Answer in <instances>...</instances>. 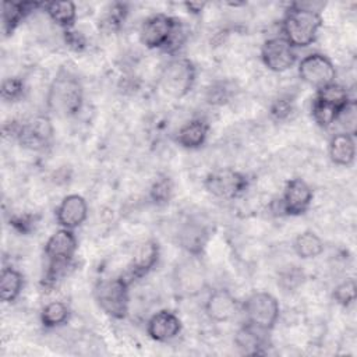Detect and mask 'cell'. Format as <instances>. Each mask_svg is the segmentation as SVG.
Wrapping results in <instances>:
<instances>
[{
  "mask_svg": "<svg viewBox=\"0 0 357 357\" xmlns=\"http://www.w3.org/2000/svg\"><path fill=\"white\" fill-rule=\"evenodd\" d=\"M250 178L243 172L225 167L206 174L204 180L205 190L219 199H234L247 191Z\"/></svg>",
  "mask_w": 357,
  "mask_h": 357,
  "instance_id": "cell-7",
  "label": "cell"
},
{
  "mask_svg": "<svg viewBox=\"0 0 357 357\" xmlns=\"http://www.w3.org/2000/svg\"><path fill=\"white\" fill-rule=\"evenodd\" d=\"M231 95V89L226 82H218L208 88L206 91V102L211 105H225L229 102Z\"/></svg>",
  "mask_w": 357,
  "mask_h": 357,
  "instance_id": "cell-35",
  "label": "cell"
},
{
  "mask_svg": "<svg viewBox=\"0 0 357 357\" xmlns=\"http://www.w3.org/2000/svg\"><path fill=\"white\" fill-rule=\"evenodd\" d=\"M126 15H127V4L113 3L109 7L107 13L105 14L102 24L109 29H117L121 25V22H124Z\"/></svg>",
  "mask_w": 357,
  "mask_h": 357,
  "instance_id": "cell-33",
  "label": "cell"
},
{
  "mask_svg": "<svg viewBox=\"0 0 357 357\" xmlns=\"http://www.w3.org/2000/svg\"><path fill=\"white\" fill-rule=\"evenodd\" d=\"M43 3L33 1H4L1 8L3 18V32L4 35H11L20 22L36 7H42Z\"/></svg>",
  "mask_w": 357,
  "mask_h": 357,
  "instance_id": "cell-22",
  "label": "cell"
},
{
  "mask_svg": "<svg viewBox=\"0 0 357 357\" xmlns=\"http://www.w3.org/2000/svg\"><path fill=\"white\" fill-rule=\"evenodd\" d=\"M244 312L245 322L271 332L280 314V307L275 296L268 291H255L250 294L240 307Z\"/></svg>",
  "mask_w": 357,
  "mask_h": 357,
  "instance_id": "cell-6",
  "label": "cell"
},
{
  "mask_svg": "<svg viewBox=\"0 0 357 357\" xmlns=\"http://www.w3.org/2000/svg\"><path fill=\"white\" fill-rule=\"evenodd\" d=\"M268 333L269 332L264 329L244 322V325L236 332L234 344L243 354L247 356L265 354V347L268 346Z\"/></svg>",
  "mask_w": 357,
  "mask_h": 357,
  "instance_id": "cell-19",
  "label": "cell"
},
{
  "mask_svg": "<svg viewBox=\"0 0 357 357\" xmlns=\"http://www.w3.org/2000/svg\"><path fill=\"white\" fill-rule=\"evenodd\" d=\"M46 103L59 117L77 116L84 103V86L79 78L70 70L60 68L49 85Z\"/></svg>",
  "mask_w": 357,
  "mask_h": 357,
  "instance_id": "cell-1",
  "label": "cell"
},
{
  "mask_svg": "<svg viewBox=\"0 0 357 357\" xmlns=\"http://www.w3.org/2000/svg\"><path fill=\"white\" fill-rule=\"evenodd\" d=\"M199 257H190L176 265L173 271L174 290L184 297H194L199 294L205 284V271L198 259Z\"/></svg>",
  "mask_w": 357,
  "mask_h": 357,
  "instance_id": "cell-8",
  "label": "cell"
},
{
  "mask_svg": "<svg viewBox=\"0 0 357 357\" xmlns=\"http://www.w3.org/2000/svg\"><path fill=\"white\" fill-rule=\"evenodd\" d=\"M335 123H340L344 128L343 132L356 135V126H357V114H356V102L351 99L339 113Z\"/></svg>",
  "mask_w": 357,
  "mask_h": 357,
  "instance_id": "cell-32",
  "label": "cell"
},
{
  "mask_svg": "<svg viewBox=\"0 0 357 357\" xmlns=\"http://www.w3.org/2000/svg\"><path fill=\"white\" fill-rule=\"evenodd\" d=\"M293 109H294V100L289 96H280L272 102L269 107V114L276 121H282V120H286L293 113Z\"/></svg>",
  "mask_w": 357,
  "mask_h": 357,
  "instance_id": "cell-34",
  "label": "cell"
},
{
  "mask_svg": "<svg viewBox=\"0 0 357 357\" xmlns=\"http://www.w3.org/2000/svg\"><path fill=\"white\" fill-rule=\"evenodd\" d=\"M324 248L325 245L322 238L311 230H305L297 234L293 241V250L301 259L317 258L324 252Z\"/></svg>",
  "mask_w": 357,
  "mask_h": 357,
  "instance_id": "cell-24",
  "label": "cell"
},
{
  "mask_svg": "<svg viewBox=\"0 0 357 357\" xmlns=\"http://www.w3.org/2000/svg\"><path fill=\"white\" fill-rule=\"evenodd\" d=\"M130 284L124 276L99 280L95 284L93 296L100 310L112 318H126L130 307Z\"/></svg>",
  "mask_w": 357,
  "mask_h": 357,
  "instance_id": "cell-5",
  "label": "cell"
},
{
  "mask_svg": "<svg viewBox=\"0 0 357 357\" xmlns=\"http://www.w3.org/2000/svg\"><path fill=\"white\" fill-rule=\"evenodd\" d=\"M197 81V67L187 57H173L159 75V86L167 96L181 99L187 96Z\"/></svg>",
  "mask_w": 357,
  "mask_h": 357,
  "instance_id": "cell-4",
  "label": "cell"
},
{
  "mask_svg": "<svg viewBox=\"0 0 357 357\" xmlns=\"http://www.w3.org/2000/svg\"><path fill=\"white\" fill-rule=\"evenodd\" d=\"M298 77L305 84L319 89L336 82V67L328 56L322 53H310L298 63Z\"/></svg>",
  "mask_w": 357,
  "mask_h": 357,
  "instance_id": "cell-9",
  "label": "cell"
},
{
  "mask_svg": "<svg viewBox=\"0 0 357 357\" xmlns=\"http://www.w3.org/2000/svg\"><path fill=\"white\" fill-rule=\"evenodd\" d=\"M173 194V181L167 174L158 176L149 188V198L155 205L169 204Z\"/></svg>",
  "mask_w": 357,
  "mask_h": 357,
  "instance_id": "cell-29",
  "label": "cell"
},
{
  "mask_svg": "<svg viewBox=\"0 0 357 357\" xmlns=\"http://www.w3.org/2000/svg\"><path fill=\"white\" fill-rule=\"evenodd\" d=\"M333 300L343 305V307H349L350 304L354 303L356 300V280L353 278L343 280L342 283H339L332 293Z\"/></svg>",
  "mask_w": 357,
  "mask_h": 357,
  "instance_id": "cell-30",
  "label": "cell"
},
{
  "mask_svg": "<svg viewBox=\"0 0 357 357\" xmlns=\"http://www.w3.org/2000/svg\"><path fill=\"white\" fill-rule=\"evenodd\" d=\"M0 92H1V98L6 102H17L24 96V92H25L24 81L17 77L6 78L1 84Z\"/></svg>",
  "mask_w": 357,
  "mask_h": 357,
  "instance_id": "cell-31",
  "label": "cell"
},
{
  "mask_svg": "<svg viewBox=\"0 0 357 357\" xmlns=\"http://www.w3.org/2000/svg\"><path fill=\"white\" fill-rule=\"evenodd\" d=\"M24 289V275L11 266H4L0 276V294L4 303H13Z\"/></svg>",
  "mask_w": 357,
  "mask_h": 357,
  "instance_id": "cell-25",
  "label": "cell"
},
{
  "mask_svg": "<svg viewBox=\"0 0 357 357\" xmlns=\"http://www.w3.org/2000/svg\"><path fill=\"white\" fill-rule=\"evenodd\" d=\"M160 247L156 240H146L134 252L127 273L123 275L130 283L146 276L159 262Z\"/></svg>",
  "mask_w": 357,
  "mask_h": 357,
  "instance_id": "cell-14",
  "label": "cell"
},
{
  "mask_svg": "<svg viewBox=\"0 0 357 357\" xmlns=\"http://www.w3.org/2000/svg\"><path fill=\"white\" fill-rule=\"evenodd\" d=\"M312 197L314 192L305 180L300 177L290 178L284 184L280 209L287 216H300L311 206Z\"/></svg>",
  "mask_w": 357,
  "mask_h": 357,
  "instance_id": "cell-12",
  "label": "cell"
},
{
  "mask_svg": "<svg viewBox=\"0 0 357 357\" xmlns=\"http://www.w3.org/2000/svg\"><path fill=\"white\" fill-rule=\"evenodd\" d=\"M322 26L319 11L301 4L291 3L284 11L282 20V32L294 47H307L312 45Z\"/></svg>",
  "mask_w": 357,
  "mask_h": 357,
  "instance_id": "cell-2",
  "label": "cell"
},
{
  "mask_svg": "<svg viewBox=\"0 0 357 357\" xmlns=\"http://www.w3.org/2000/svg\"><path fill=\"white\" fill-rule=\"evenodd\" d=\"M49 18L64 31L73 29L77 20V7L73 1H49L43 3Z\"/></svg>",
  "mask_w": 357,
  "mask_h": 357,
  "instance_id": "cell-23",
  "label": "cell"
},
{
  "mask_svg": "<svg viewBox=\"0 0 357 357\" xmlns=\"http://www.w3.org/2000/svg\"><path fill=\"white\" fill-rule=\"evenodd\" d=\"M329 159L337 166H351L356 159L354 135L337 132L331 137L328 145Z\"/></svg>",
  "mask_w": 357,
  "mask_h": 357,
  "instance_id": "cell-21",
  "label": "cell"
},
{
  "mask_svg": "<svg viewBox=\"0 0 357 357\" xmlns=\"http://www.w3.org/2000/svg\"><path fill=\"white\" fill-rule=\"evenodd\" d=\"M64 40L68 45V47H71L73 50H82L86 46V39L85 36L75 29H68L64 31Z\"/></svg>",
  "mask_w": 357,
  "mask_h": 357,
  "instance_id": "cell-37",
  "label": "cell"
},
{
  "mask_svg": "<svg viewBox=\"0 0 357 357\" xmlns=\"http://www.w3.org/2000/svg\"><path fill=\"white\" fill-rule=\"evenodd\" d=\"M178 18L167 14H153L148 17L139 29V40L148 49H165L173 31L178 24Z\"/></svg>",
  "mask_w": 357,
  "mask_h": 357,
  "instance_id": "cell-10",
  "label": "cell"
},
{
  "mask_svg": "<svg viewBox=\"0 0 357 357\" xmlns=\"http://www.w3.org/2000/svg\"><path fill=\"white\" fill-rule=\"evenodd\" d=\"M70 318V308L63 301H52L40 311V322L45 328H57L64 325Z\"/></svg>",
  "mask_w": 357,
  "mask_h": 357,
  "instance_id": "cell-26",
  "label": "cell"
},
{
  "mask_svg": "<svg viewBox=\"0 0 357 357\" xmlns=\"http://www.w3.org/2000/svg\"><path fill=\"white\" fill-rule=\"evenodd\" d=\"M261 60L273 73L287 71L297 60L296 47L283 36L269 38L262 43Z\"/></svg>",
  "mask_w": 357,
  "mask_h": 357,
  "instance_id": "cell-11",
  "label": "cell"
},
{
  "mask_svg": "<svg viewBox=\"0 0 357 357\" xmlns=\"http://www.w3.org/2000/svg\"><path fill=\"white\" fill-rule=\"evenodd\" d=\"M15 137L24 146L43 148L52 138L53 127L50 120L45 116H38L24 124L13 123L10 127V135Z\"/></svg>",
  "mask_w": 357,
  "mask_h": 357,
  "instance_id": "cell-13",
  "label": "cell"
},
{
  "mask_svg": "<svg viewBox=\"0 0 357 357\" xmlns=\"http://www.w3.org/2000/svg\"><path fill=\"white\" fill-rule=\"evenodd\" d=\"M209 123L205 119L197 117L184 123L174 135V141L185 149L201 148L208 138Z\"/></svg>",
  "mask_w": 357,
  "mask_h": 357,
  "instance_id": "cell-20",
  "label": "cell"
},
{
  "mask_svg": "<svg viewBox=\"0 0 357 357\" xmlns=\"http://www.w3.org/2000/svg\"><path fill=\"white\" fill-rule=\"evenodd\" d=\"M184 6L187 7L188 13H191V14H199V13L204 10L205 3H185Z\"/></svg>",
  "mask_w": 357,
  "mask_h": 357,
  "instance_id": "cell-38",
  "label": "cell"
},
{
  "mask_svg": "<svg viewBox=\"0 0 357 357\" xmlns=\"http://www.w3.org/2000/svg\"><path fill=\"white\" fill-rule=\"evenodd\" d=\"M240 303L227 289H215L206 298L205 312L215 322H227L236 317Z\"/></svg>",
  "mask_w": 357,
  "mask_h": 357,
  "instance_id": "cell-17",
  "label": "cell"
},
{
  "mask_svg": "<svg viewBox=\"0 0 357 357\" xmlns=\"http://www.w3.org/2000/svg\"><path fill=\"white\" fill-rule=\"evenodd\" d=\"M342 109H337L332 105H328L317 98L312 99L311 105V116L314 121L321 127V128H329L331 126L335 124L339 113Z\"/></svg>",
  "mask_w": 357,
  "mask_h": 357,
  "instance_id": "cell-28",
  "label": "cell"
},
{
  "mask_svg": "<svg viewBox=\"0 0 357 357\" xmlns=\"http://www.w3.org/2000/svg\"><path fill=\"white\" fill-rule=\"evenodd\" d=\"M211 237V230L209 227L197 220V219H190L181 225L178 229L177 234V241L180 247L187 251L192 257H201L204 252L208 240Z\"/></svg>",
  "mask_w": 357,
  "mask_h": 357,
  "instance_id": "cell-16",
  "label": "cell"
},
{
  "mask_svg": "<svg viewBox=\"0 0 357 357\" xmlns=\"http://www.w3.org/2000/svg\"><path fill=\"white\" fill-rule=\"evenodd\" d=\"M181 319L170 310L155 312L146 322V333L155 342H169L181 332Z\"/></svg>",
  "mask_w": 357,
  "mask_h": 357,
  "instance_id": "cell-18",
  "label": "cell"
},
{
  "mask_svg": "<svg viewBox=\"0 0 357 357\" xmlns=\"http://www.w3.org/2000/svg\"><path fill=\"white\" fill-rule=\"evenodd\" d=\"M88 218L86 199L79 194L66 195L56 208V220L60 227L74 230Z\"/></svg>",
  "mask_w": 357,
  "mask_h": 357,
  "instance_id": "cell-15",
  "label": "cell"
},
{
  "mask_svg": "<svg viewBox=\"0 0 357 357\" xmlns=\"http://www.w3.org/2000/svg\"><path fill=\"white\" fill-rule=\"evenodd\" d=\"M314 98H317L328 105H332L337 109H343L351 100L349 91L337 82H332L329 85H325V86L317 89V93Z\"/></svg>",
  "mask_w": 357,
  "mask_h": 357,
  "instance_id": "cell-27",
  "label": "cell"
},
{
  "mask_svg": "<svg viewBox=\"0 0 357 357\" xmlns=\"http://www.w3.org/2000/svg\"><path fill=\"white\" fill-rule=\"evenodd\" d=\"M38 216L32 213H20L10 218V226H13L18 233L28 234L35 229Z\"/></svg>",
  "mask_w": 357,
  "mask_h": 357,
  "instance_id": "cell-36",
  "label": "cell"
},
{
  "mask_svg": "<svg viewBox=\"0 0 357 357\" xmlns=\"http://www.w3.org/2000/svg\"><path fill=\"white\" fill-rule=\"evenodd\" d=\"M77 237L74 230L60 227L45 244V255L47 258V271L45 276L46 284H53L67 271L77 251Z\"/></svg>",
  "mask_w": 357,
  "mask_h": 357,
  "instance_id": "cell-3",
  "label": "cell"
}]
</instances>
